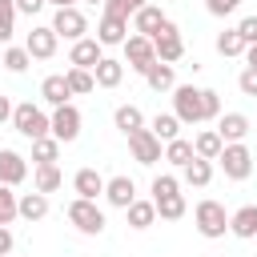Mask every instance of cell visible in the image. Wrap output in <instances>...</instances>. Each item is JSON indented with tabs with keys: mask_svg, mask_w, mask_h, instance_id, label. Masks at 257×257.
Masks as SVG:
<instances>
[{
	"mask_svg": "<svg viewBox=\"0 0 257 257\" xmlns=\"http://www.w3.org/2000/svg\"><path fill=\"white\" fill-rule=\"evenodd\" d=\"M120 60H124V68H133V72L145 76V72L157 64V44H153V36L128 32V40L120 44Z\"/></svg>",
	"mask_w": 257,
	"mask_h": 257,
	"instance_id": "4",
	"label": "cell"
},
{
	"mask_svg": "<svg viewBox=\"0 0 257 257\" xmlns=\"http://www.w3.org/2000/svg\"><path fill=\"white\" fill-rule=\"evenodd\" d=\"M28 181V157H20L16 149H0V185H24Z\"/></svg>",
	"mask_w": 257,
	"mask_h": 257,
	"instance_id": "15",
	"label": "cell"
},
{
	"mask_svg": "<svg viewBox=\"0 0 257 257\" xmlns=\"http://www.w3.org/2000/svg\"><path fill=\"white\" fill-rule=\"evenodd\" d=\"M229 233L237 241H253L257 237V205H241L229 213Z\"/></svg>",
	"mask_w": 257,
	"mask_h": 257,
	"instance_id": "19",
	"label": "cell"
},
{
	"mask_svg": "<svg viewBox=\"0 0 257 257\" xmlns=\"http://www.w3.org/2000/svg\"><path fill=\"white\" fill-rule=\"evenodd\" d=\"M92 76H96V88H120V80H124V60L104 52L100 64L92 68Z\"/></svg>",
	"mask_w": 257,
	"mask_h": 257,
	"instance_id": "21",
	"label": "cell"
},
{
	"mask_svg": "<svg viewBox=\"0 0 257 257\" xmlns=\"http://www.w3.org/2000/svg\"><path fill=\"white\" fill-rule=\"evenodd\" d=\"M60 185H64L60 165H36V169H32V189H40V193H56Z\"/></svg>",
	"mask_w": 257,
	"mask_h": 257,
	"instance_id": "28",
	"label": "cell"
},
{
	"mask_svg": "<svg viewBox=\"0 0 257 257\" xmlns=\"http://www.w3.org/2000/svg\"><path fill=\"white\" fill-rule=\"evenodd\" d=\"M40 100H44L48 108H56V104H68V100H72L68 76H64V72H48V76L40 80Z\"/></svg>",
	"mask_w": 257,
	"mask_h": 257,
	"instance_id": "17",
	"label": "cell"
},
{
	"mask_svg": "<svg viewBox=\"0 0 257 257\" xmlns=\"http://www.w3.org/2000/svg\"><path fill=\"white\" fill-rule=\"evenodd\" d=\"M112 124L128 137V133H137V128H145V112L137 108V104H116L112 108Z\"/></svg>",
	"mask_w": 257,
	"mask_h": 257,
	"instance_id": "26",
	"label": "cell"
},
{
	"mask_svg": "<svg viewBox=\"0 0 257 257\" xmlns=\"http://www.w3.org/2000/svg\"><path fill=\"white\" fill-rule=\"evenodd\" d=\"M20 217V193H12V185H0V225H12Z\"/></svg>",
	"mask_w": 257,
	"mask_h": 257,
	"instance_id": "36",
	"label": "cell"
},
{
	"mask_svg": "<svg viewBox=\"0 0 257 257\" xmlns=\"http://www.w3.org/2000/svg\"><path fill=\"white\" fill-rule=\"evenodd\" d=\"M104 181H108V177H100L92 165H84V169L72 173V193L84 197V201H96V197H104Z\"/></svg>",
	"mask_w": 257,
	"mask_h": 257,
	"instance_id": "16",
	"label": "cell"
},
{
	"mask_svg": "<svg viewBox=\"0 0 257 257\" xmlns=\"http://www.w3.org/2000/svg\"><path fill=\"white\" fill-rule=\"evenodd\" d=\"M209 181H213V161H205V157H193L181 169V185H189V189H209Z\"/></svg>",
	"mask_w": 257,
	"mask_h": 257,
	"instance_id": "22",
	"label": "cell"
},
{
	"mask_svg": "<svg viewBox=\"0 0 257 257\" xmlns=\"http://www.w3.org/2000/svg\"><path fill=\"white\" fill-rule=\"evenodd\" d=\"M173 112L181 124H205V100L197 84H177L173 88Z\"/></svg>",
	"mask_w": 257,
	"mask_h": 257,
	"instance_id": "5",
	"label": "cell"
},
{
	"mask_svg": "<svg viewBox=\"0 0 257 257\" xmlns=\"http://www.w3.org/2000/svg\"><path fill=\"white\" fill-rule=\"evenodd\" d=\"M193 149H197V157L217 161V157H221V149H225V141H221V133H217V128H201V133L193 137Z\"/></svg>",
	"mask_w": 257,
	"mask_h": 257,
	"instance_id": "27",
	"label": "cell"
},
{
	"mask_svg": "<svg viewBox=\"0 0 257 257\" xmlns=\"http://www.w3.org/2000/svg\"><path fill=\"white\" fill-rule=\"evenodd\" d=\"M12 108H16V104H12V96H4V92H0V124H12Z\"/></svg>",
	"mask_w": 257,
	"mask_h": 257,
	"instance_id": "46",
	"label": "cell"
},
{
	"mask_svg": "<svg viewBox=\"0 0 257 257\" xmlns=\"http://www.w3.org/2000/svg\"><path fill=\"white\" fill-rule=\"evenodd\" d=\"M193 157H197V149H193V141H185V137H177V141L165 145V161H169L173 169H185Z\"/></svg>",
	"mask_w": 257,
	"mask_h": 257,
	"instance_id": "34",
	"label": "cell"
},
{
	"mask_svg": "<svg viewBox=\"0 0 257 257\" xmlns=\"http://www.w3.org/2000/svg\"><path fill=\"white\" fill-rule=\"evenodd\" d=\"M217 133H221L225 145H233V141H245V137L253 133V124H249L245 112H221V116H217Z\"/></svg>",
	"mask_w": 257,
	"mask_h": 257,
	"instance_id": "18",
	"label": "cell"
},
{
	"mask_svg": "<svg viewBox=\"0 0 257 257\" xmlns=\"http://www.w3.org/2000/svg\"><path fill=\"white\" fill-rule=\"evenodd\" d=\"M0 64L8 68V72H28V64H32V52L24 48V44H4V52H0Z\"/></svg>",
	"mask_w": 257,
	"mask_h": 257,
	"instance_id": "29",
	"label": "cell"
},
{
	"mask_svg": "<svg viewBox=\"0 0 257 257\" xmlns=\"http://www.w3.org/2000/svg\"><path fill=\"white\" fill-rule=\"evenodd\" d=\"M24 48L32 52V60H52L60 48V36L52 32V24H32V32L24 36Z\"/></svg>",
	"mask_w": 257,
	"mask_h": 257,
	"instance_id": "11",
	"label": "cell"
},
{
	"mask_svg": "<svg viewBox=\"0 0 257 257\" xmlns=\"http://www.w3.org/2000/svg\"><path fill=\"white\" fill-rule=\"evenodd\" d=\"M241 8V0H205V12L209 16H233Z\"/></svg>",
	"mask_w": 257,
	"mask_h": 257,
	"instance_id": "41",
	"label": "cell"
},
{
	"mask_svg": "<svg viewBox=\"0 0 257 257\" xmlns=\"http://www.w3.org/2000/svg\"><path fill=\"white\" fill-rule=\"evenodd\" d=\"M64 217H68V225L76 229V233H84V237H100L104 233V209L96 205V201H84V197H72L68 201V209H64Z\"/></svg>",
	"mask_w": 257,
	"mask_h": 257,
	"instance_id": "2",
	"label": "cell"
},
{
	"mask_svg": "<svg viewBox=\"0 0 257 257\" xmlns=\"http://www.w3.org/2000/svg\"><path fill=\"white\" fill-rule=\"evenodd\" d=\"M12 249H16V237L8 225H0V257H12Z\"/></svg>",
	"mask_w": 257,
	"mask_h": 257,
	"instance_id": "45",
	"label": "cell"
},
{
	"mask_svg": "<svg viewBox=\"0 0 257 257\" xmlns=\"http://www.w3.org/2000/svg\"><path fill=\"white\" fill-rule=\"evenodd\" d=\"M149 0H104V8L100 12H112V16H124V20H133L141 8H145Z\"/></svg>",
	"mask_w": 257,
	"mask_h": 257,
	"instance_id": "39",
	"label": "cell"
},
{
	"mask_svg": "<svg viewBox=\"0 0 257 257\" xmlns=\"http://www.w3.org/2000/svg\"><path fill=\"white\" fill-rule=\"evenodd\" d=\"M32 161L36 165H56L60 161V141L48 133V137H36L32 141Z\"/></svg>",
	"mask_w": 257,
	"mask_h": 257,
	"instance_id": "33",
	"label": "cell"
},
{
	"mask_svg": "<svg viewBox=\"0 0 257 257\" xmlns=\"http://www.w3.org/2000/svg\"><path fill=\"white\" fill-rule=\"evenodd\" d=\"M217 165H221V173H225L229 181H249V173H253V153H249L245 141H233V145L221 149Z\"/></svg>",
	"mask_w": 257,
	"mask_h": 257,
	"instance_id": "7",
	"label": "cell"
},
{
	"mask_svg": "<svg viewBox=\"0 0 257 257\" xmlns=\"http://www.w3.org/2000/svg\"><path fill=\"white\" fill-rule=\"evenodd\" d=\"M64 76H68V88H72V96H88V92H96V76H92V68H64Z\"/></svg>",
	"mask_w": 257,
	"mask_h": 257,
	"instance_id": "31",
	"label": "cell"
},
{
	"mask_svg": "<svg viewBox=\"0 0 257 257\" xmlns=\"http://www.w3.org/2000/svg\"><path fill=\"white\" fill-rule=\"evenodd\" d=\"M153 205H157V217H161V221H181V217L189 213V201H185V193L161 197V201H153Z\"/></svg>",
	"mask_w": 257,
	"mask_h": 257,
	"instance_id": "35",
	"label": "cell"
},
{
	"mask_svg": "<svg viewBox=\"0 0 257 257\" xmlns=\"http://www.w3.org/2000/svg\"><path fill=\"white\" fill-rule=\"evenodd\" d=\"M233 28L241 32V40H245V44H257V16H241Z\"/></svg>",
	"mask_w": 257,
	"mask_h": 257,
	"instance_id": "42",
	"label": "cell"
},
{
	"mask_svg": "<svg viewBox=\"0 0 257 257\" xmlns=\"http://www.w3.org/2000/svg\"><path fill=\"white\" fill-rule=\"evenodd\" d=\"M12 128H16L20 137L36 141V137H48V133H52V116H48L40 104H32V100H20V104L12 108Z\"/></svg>",
	"mask_w": 257,
	"mask_h": 257,
	"instance_id": "3",
	"label": "cell"
},
{
	"mask_svg": "<svg viewBox=\"0 0 257 257\" xmlns=\"http://www.w3.org/2000/svg\"><path fill=\"white\" fill-rule=\"evenodd\" d=\"M52 32L68 44H76L80 36H88V16L72 4V8H52Z\"/></svg>",
	"mask_w": 257,
	"mask_h": 257,
	"instance_id": "8",
	"label": "cell"
},
{
	"mask_svg": "<svg viewBox=\"0 0 257 257\" xmlns=\"http://www.w3.org/2000/svg\"><path fill=\"white\" fill-rule=\"evenodd\" d=\"M52 137L60 141V145H72L76 137H80V124H84V116H80V108L68 100V104H56L52 112Z\"/></svg>",
	"mask_w": 257,
	"mask_h": 257,
	"instance_id": "9",
	"label": "cell"
},
{
	"mask_svg": "<svg viewBox=\"0 0 257 257\" xmlns=\"http://www.w3.org/2000/svg\"><path fill=\"white\" fill-rule=\"evenodd\" d=\"M100 56H104V44H100L96 36H80V40L68 48V64H72V68H96Z\"/></svg>",
	"mask_w": 257,
	"mask_h": 257,
	"instance_id": "13",
	"label": "cell"
},
{
	"mask_svg": "<svg viewBox=\"0 0 257 257\" xmlns=\"http://www.w3.org/2000/svg\"><path fill=\"white\" fill-rule=\"evenodd\" d=\"M165 20H169V16L161 12V4H153V0H149V4L128 20V24H133V32H141V36H157V32L165 28Z\"/></svg>",
	"mask_w": 257,
	"mask_h": 257,
	"instance_id": "20",
	"label": "cell"
},
{
	"mask_svg": "<svg viewBox=\"0 0 257 257\" xmlns=\"http://www.w3.org/2000/svg\"><path fill=\"white\" fill-rule=\"evenodd\" d=\"M149 128H153V133L169 145V141H177V137H181V128H185V124L177 120V112H157V116L149 120Z\"/></svg>",
	"mask_w": 257,
	"mask_h": 257,
	"instance_id": "32",
	"label": "cell"
},
{
	"mask_svg": "<svg viewBox=\"0 0 257 257\" xmlns=\"http://www.w3.org/2000/svg\"><path fill=\"white\" fill-rule=\"evenodd\" d=\"M193 225H197V233H201L205 241H221V237L229 233V213H225L221 201L205 197V201L193 205Z\"/></svg>",
	"mask_w": 257,
	"mask_h": 257,
	"instance_id": "1",
	"label": "cell"
},
{
	"mask_svg": "<svg viewBox=\"0 0 257 257\" xmlns=\"http://www.w3.org/2000/svg\"><path fill=\"white\" fill-rule=\"evenodd\" d=\"M124 221H128V229H137V233H141V229H149V225L157 221V205H153V197H149V201H145V197H137V201L124 209Z\"/></svg>",
	"mask_w": 257,
	"mask_h": 257,
	"instance_id": "24",
	"label": "cell"
},
{
	"mask_svg": "<svg viewBox=\"0 0 257 257\" xmlns=\"http://www.w3.org/2000/svg\"><path fill=\"white\" fill-rule=\"evenodd\" d=\"M237 88H241V96H257V68H241Z\"/></svg>",
	"mask_w": 257,
	"mask_h": 257,
	"instance_id": "43",
	"label": "cell"
},
{
	"mask_svg": "<svg viewBox=\"0 0 257 257\" xmlns=\"http://www.w3.org/2000/svg\"><path fill=\"white\" fill-rule=\"evenodd\" d=\"M149 193H153V201L173 197V193H181V177H173V173H157L153 185H149Z\"/></svg>",
	"mask_w": 257,
	"mask_h": 257,
	"instance_id": "37",
	"label": "cell"
},
{
	"mask_svg": "<svg viewBox=\"0 0 257 257\" xmlns=\"http://www.w3.org/2000/svg\"><path fill=\"white\" fill-rule=\"evenodd\" d=\"M124 141H128V153H133V161H137V165L153 169L157 161H165V141H161L153 128H137V133H128Z\"/></svg>",
	"mask_w": 257,
	"mask_h": 257,
	"instance_id": "6",
	"label": "cell"
},
{
	"mask_svg": "<svg viewBox=\"0 0 257 257\" xmlns=\"http://www.w3.org/2000/svg\"><path fill=\"white\" fill-rule=\"evenodd\" d=\"M153 44H157V60H165V64H177L185 56V40H181V28L173 20H165V28L153 36Z\"/></svg>",
	"mask_w": 257,
	"mask_h": 257,
	"instance_id": "12",
	"label": "cell"
},
{
	"mask_svg": "<svg viewBox=\"0 0 257 257\" xmlns=\"http://www.w3.org/2000/svg\"><path fill=\"white\" fill-rule=\"evenodd\" d=\"M44 8H48V0H16V12H24V16H36Z\"/></svg>",
	"mask_w": 257,
	"mask_h": 257,
	"instance_id": "44",
	"label": "cell"
},
{
	"mask_svg": "<svg viewBox=\"0 0 257 257\" xmlns=\"http://www.w3.org/2000/svg\"><path fill=\"white\" fill-rule=\"evenodd\" d=\"M128 32H133V24L124 20V16H112V12H100V20H96V40L104 44V48H120L124 40H128Z\"/></svg>",
	"mask_w": 257,
	"mask_h": 257,
	"instance_id": "10",
	"label": "cell"
},
{
	"mask_svg": "<svg viewBox=\"0 0 257 257\" xmlns=\"http://www.w3.org/2000/svg\"><path fill=\"white\" fill-rule=\"evenodd\" d=\"M245 68H257V44L245 48Z\"/></svg>",
	"mask_w": 257,
	"mask_h": 257,
	"instance_id": "47",
	"label": "cell"
},
{
	"mask_svg": "<svg viewBox=\"0 0 257 257\" xmlns=\"http://www.w3.org/2000/svg\"><path fill=\"white\" fill-rule=\"evenodd\" d=\"M201 100H205V120H217L225 108H221V92L217 88H201Z\"/></svg>",
	"mask_w": 257,
	"mask_h": 257,
	"instance_id": "40",
	"label": "cell"
},
{
	"mask_svg": "<svg viewBox=\"0 0 257 257\" xmlns=\"http://www.w3.org/2000/svg\"><path fill=\"white\" fill-rule=\"evenodd\" d=\"M16 0H0V44H8L12 40V32H16Z\"/></svg>",
	"mask_w": 257,
	"mask_h": 257,
	"instance_id": "38",
	"label": "cell"
},
{
	"mask_svg": "<svg viewBox=\"0 0 257 257\" xmlns=\"http://www.w3.org/2000/svg\"><path fill=\"white\" fill-rule=\"evenodd\" d=\"M20 217L24 221H44L48 217V193H40V189L20 193Z\"/></svg>",
	"mask_w": 257,
	"mask_h": 257,
	"instance_id": "25",
	"label": "cell"
},
{
	"mask_svg": "<svg viewBox=\"0 0 257 257\" xmlns=\"http://www.w3.org/2000/svg\"><path fill=\"white\" fill-rule=\"evenodd\" d=\"M213 48H217V52L229 60V56H245V48H249V44L241 40V32H237V28H225V32H217Z\"/></svg>",
	"mask_w": 257,
	"mask_h": 257,
	"instance_id": "30",
	"label": "cell"
},
{
	"mask_svg": "<svg viewBox=\"0 0 257 257\" xmlns=\"http://www.w3.org/2000/svg\"><path fill=\"white\" fill-rule=\"evenodd\" d=\"M104 201H108L112 209H128V205L137 201V181L124 177V173L108 177V181H104Z\"/></svg>",
	"mask_w": 257,
	"mask_h": 257,
	"instance_id": "14",
	"label": "cell"
},
{
	"mask_svg": "<svg viewBox=\"0 0 257 257\" xmlns=\"http://www.w3.org/2000/svg\"><path fill=\"white\" fill-rule=\"evenodd\" d=\"M145 84H149L153 92H173V88H177V64L157 60V64L145 72Z\"/></svg>",
	"mask_w": 257,
	"mask_h": 257,
	"instance_id": "23",
	"label": "cell"
},
{
	"mask_svg": "<svg viewBox=\"0 0 257 257\" xmlns=\"http://www.w3.org/2000/svg\"><path fill=\"white\" fill-rule=\"evenodd\" d=\"M52 8H72V4H80V0H48Z\"/></svg>",
	"mask_w": 257,
	"mask_h": 257,
	"instance_id": "48",
	"label": "cell"
},
{
	"mask_svg": "<svg viewBox=\"0 0 257 257\" xmlns=\"http://www.w3.org/2000/svg\"><path fill=\"white\" fill-rule=\"evenodd\" d=\"M80 4H92V8H96V4H100V8H104V0H80Z\"/></svg>",
	"mask_w": 257,
	"mask_h": 257,
	"instance_id": "49",
	"label": "cell"
}]
</instances>
